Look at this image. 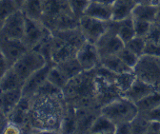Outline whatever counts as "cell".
I'll return each mask as SVG.
<instances>
[{
  "label": "cell",
  "instance_id": "cell-1",
  "mask_svg": "<svg viewBox=\"0 0 160 134\" xmlns=\"http://www.w3.org/2000/svg\"><path fill=\"white\" fill-rule=\"evenodd\" d=\"M66 109L67 104L63 95H35L31 99V132H60Z\"/></svg>",
  "mask_w": 160,
  "mask_h": 134
},
{
  "label": "cell",
  "instance_id": "cell-2",
  "mask_svg": "<svg viewBox=\"0 0 160 134\" xmlns=\"http://www.w3.org/2000/svg\"><path fill=\"white\" fill-rule=\"evenodd\" d=\"M100 112L117 126L122 123L132 122L138 115L139 110L135 103L121 96L102 106L100 108Z\"/></svg>",
  "mask_w": 160,
  "mask_h": 134
},
{
  "label": "cell",
  "instance_id": "cell-3",
  "mask_svg": "<svg viewBox=\"0 0 160 134\" xmlns=\"http://www.w3.org/2000/svg\"><path fill=\"white\" fill-rule=\"evenodd\" d=\"M46 64H48V62L45 57L37 50H29L12 65V68L24 84L25 80L30 75L44 67Z\"/></svg>",
  "mask_w": 160,
  "mask_h": 134
},
{
  "label": "cell",
  "instance_id": "cell-4",
  "mask_svg": "<svg viewBox=\"0 0 160 134\" xmlns=\"http://www.w3.org/2000/svg\"><path fill=\"white\" fill-rule=\"evenodd\" d=\"M50 34H52V31L41 20L26 16L22 41L28 50H35Z\"/></svg>",
  "mask_w": 160,
  "mask_h": 134
},
{
  "label": "cell",
  "instance_id": "cell-5",
  "mask_svg": "<svg viewBox=\"0 0 160 134\" xmlns=\"http://www.w3.org/2000/svg\"><path fill=\"white\" fill-rule=\"evenodd\" d=\"M79 29L83 33L86 41L95 44L107 31L108 22L84 14L79 18Z\"/></svg>",
  "mask_w": 160,
  "mask_h": 134
},
{
  "label": "cell",
  "instance_id": "cell-6",
  "mask_svg": "<svg viewBox=\"0 0 160 134\" xmlns=\"http://www.w3.org/2000/svg\"><path fill=\"white\" fill-rule=\"evenodd\" d=\"M26 16L22 10H18L11 14L3 23L0 29V37L21 39L25 30Z\"/></svg>",
  "mask_w": 160,
  "mask_h": 134
},
{
  "label": "cell",
  "instance_id": "cell-7",
  "mask_svg": "<svg viewBox=\"0 0 160 134\" xmlns=\"http://www.w3.org/2000/svg\"><path fill=\"white\" fill-rule=\"evenodd\" d=\"M95 45L98 50L100 58L118 54L125 47V43L120 39V37L109 28L107 31L99 38Z\"/></svg>",
  "mask_w": 160,
  "mask_h": 134
},
{
  "label": "cell",
  "instance_id": "cell-8",
  "mask_svg": "<svg viewBox=\"0 0 160 134\" xmlns=\"http://www.w3.org/2000/svg\"><path fill=\"white\" fill-rule=\"evenodd\" d=\"M28 50V48L21 39L0 37V52L4 56L10 68Z\"/></svg>",
  "mask_w": 160,
  "mask_h": 134
},
{
  "label": "cell",
  "instance_id": "cell-9",
  "mask_svg": "<svg viewBox=\"0 0 160 134\" xmlns=\"http://www.w3.org/2000/svg\"><path fill=\"white\" fill-rule=\"evenodd\" d=\"M76 59L84 71H92L100 66L101 61L96 45L88 41L77 50Z\"/></svg>",
  "mask_w": 160,
  "mask_h": 134
},
{
  "label": "cell",
  "instance_id": "cell-10",
  "mask_svg": "<svg viewBox=\"0 0 160 134\" xmlns=\"http://www.w3.org/2000/svg\"><path fill=\"white\" fill-rule=\"evenodd\" d=\"M31 99L22 96L14 108L8 115L9 122L17 125L22 129L23 133L31 132L30 127V108H31Z\"/></svg>",
  "mask_w": 160,
  "mask_h": 134
},
{
  "label": "cell",
  "instance_id": "cell-11",
  "mask_svg": "<svg viewBox=\"0 0 160 134\" xmlns=\"http://www.w3.org/2000/svg\"><path fill=\"white\" fill-rule=\"evenodd\" d=\"M52 65L53 64L48 63L29 76L22 86V96L28 98H32L34 96L39 88L47 81L49 70Z\"/></svg>",
  "mask_w": 160,
  "mask_h": 134
},
{
  "label": "cell",
  "instance_id": "cell-12",
  "mask_svg": "<svg viewBox=\"0 0 160 134\" xmlns=\"http://www.w3.org/2000/svg\"><path fill=\"white\" fill-rule=\"evenodd\" d=\"M157 89H158L156 86L145 80L140 79L136 76V79L133 81L130 89L122 93V96L136 104L138 101L142 100L143 98L148 96L149 94L154 92Z\"/></svg>",
  "mask_w": 160,
  "mask_h": 134
},
{
  "label": "cell",
  "instance_id": "cell-13",
  "mask_svg": "<svg viewBox=\"0 0 160 134\" xmlns=\"http://www.w3.org/2000/svg\"><path fill=\"white\" fill-rule=\"evenodd\" d=\"M108 28L114 31L124 43L135 36L133 18L129 16L122 20H111L108 22Z\"/></svg>",
  "mask_w": 160,
  "mask_h": 134
},
{
  "label": "cell",
  "instance_id": "cell-14",
  "mask_svg": "<svg viewBox=\"0 0 160 134\" xmlns=\"http://www.w3.org/2000/svg\"><path fill=\"white\" fill-rule=\"evenodd\" d=\"M84 14L98 19V20L109 22L112 19V6L105 5L92 0L90 1Z\"/></svg>",
  "mask_w": 160,
  "mask_h": 134
},
{
  "label": "cell",
  "instance_id": "cell-15",
  "mask_svg": "<svg viewBox=\"0 0 160 134\" xmlns=\"http://www.w3.org/2000/svg\"><path fill=\"white\" fill-rule=\"evenodd\" d=\"M157 5L152 3H137L132 10V17L137 20H144L151 23L155 22Z\"/></svg>",
  "mask_w": 160,
  "mask_h": 134
},
{
  "label": "cell",
  "instance_id": "cell-16",
  "mask_svg": "<svg viewBox=\"0 0 160 134\" xmlns=\"http://www.w3.org/2000/svg\"><path fill=\"white\" fill-rule=\"evenodd\" d=\"M22 97V89L9 91H0V108L9 115Z\"/></svg>",
  "mask_w": 160,
  "mask_h": 134
},
{
  "label": "cell",
  "instance_id": "cell-17",
  "mask_svg": "<svg viewBox=\"0 0 160 134\" xmlns=\"http://www.w3.org/2000/svg\"><path fill=\"white\" fill-rule=\"evenodd\" d=\"M136 4V0H115V2L112 4V20H122L132 16V10Z\"/></svg>",
  "mask_w": 160,
  "mask_h": 134
},
{
  "label": "cell",
  "instance_id": "cell-18",
  "mask_svg": "<svg viewBox=\"0 0 160 134\" xmlns=\"http://www.w3.org/2000/svg\"><path fill=\"white\" fill-rule=\"evenodd\" d=\"M115 130L116 125L100 112V114L93 121L89 132L97 134H111L115 133Z\"/></svg>",
  "mask_w": 160,
  "mask_h": 134
},
{
  "label": "cell",
  "instance_id": "cell-19",
  "mask_svg": "<svg viewBox=\"0 0 160 134\" xmlns=\"http://www.w3.org/2000/svg\"><path fill=\"white\" fill-rule=\"evenodd\" d=\"M100 65L105 67L106 69H110L111 71L116 74L133 71V69H132L122 61V59L118 56V54L110 55V56L104 57V58H101Z\"/></svg>",
  "mask_w": 160,
  "mask_h": 134
},
{
  "label": "cell",
  "instance_id": "cell-20",
  "mask_svg": "<svg viewBox=\"0 0 160 134\" xmlns=\"http://www.w3.org/2000/svg\"><path fill=\"white\" fill-rule=\"evenodd\" d=\"M22 86L23 81L20 79V77L12 67L6 71L2 79L0 80V91H9L17 89H22Z\"/></svg>",
  "mask_w": 160,
  "mask_h": 134
},
{
  "label": "cell",
  "instance_id": "cell-21",
  "mask_svg": "<svg viewBox=\"0 0 160 134\" xmlns=\"http://www.w3.org/2000/svg\"><path fill=\"white\" fill-rule=\"evenodd\" d=\"M44 4L45 0H25L21 10L27 17L41 20L44 11Z\"/></svg>",
  "mask_w": 160,
  "mask_h": 134
},
{
  "label": "cell",
  "instance_id": "cell-22",
  "mask_svg": "<svg viewBox=\"0 0 160 134\" xmlns=\"http://www.w3.org/2000/svg\"><path fill=\"white\" fill-rule=\"evenodd\" d=\"M55 66L60 69V71H61L69 80H71L72 78L75 77L79 73L84 71L81 66H80L79 62L77 61L76 56L73 57V58L68 59L66 61L55 64Z\"/></svg>",
  "mask_w": 160,
  "mask_h": 134
},
{
  "label": "cell",
  "instance_id": "cell-23",
  "mask_svg": "<svg viewBox=\"0 0 160 134\" xmlns=\"http://www.w3.org/2000/svg\"><path fill=\"white\" fill-rule=\"evenodd\" d=\"M159 105H160V91L158 89L149 94L148 96H146L145 98L136 103V106L140 113H146Z\"/></svg>",
  "mask_w": 160,
  "mask_h": 134
},
{
  "label": "cell",
  "instance_id": "cell-24",
  "mask_svg": "<svg viewBox=\"0 0 160 134\" xmlns=\"http://www.w3.org/2000/svg\"><path fill=\"white\" fill-rule=\"evenodd\" d=\"M48 80L61 90L65 88V86L69 82V79L61 71H60V69L55 65H52L49 70Z\"/></svg>",
  "mask_w": 160,
  "mask_h": 134
},
{
  "label": "cell",
  "instance_id": "cell-25",
  "mask_svg": "<svg viewBox=\"0 0 160 134\" xmlns=\"http://www.w3.org/2000/svg\"><path fill=\"white\" fill-rule=\"evenodd\" d=\"M18 10L21 9L14 0H0V29L6 19Z\"/></svg>",
  "mask_w": 160,
  "mask_h": 134
},
{
  "label": "cell",
  "instance_id": "cell-26",
  "mask_svg": "<svg viewBox=\"0 0 160 134\" xmlns=\"http://www.w3.org/2000/svg\"><path fill=\"white\" fill-rule=\"evenodd\" d=\"M136 79V74L134 71L125 72V73H120L116 74L115 76V85L118 88V89L121 91V93L125 92L127 89H130L133 81Z\"/></svg>",
  "mask_w": 160,
  "mask_h": 134
},
{
  "label": "cell",
  "instance_id": "cell-27",
  "mask_svg": "<svg viewBox=\"0 0 160 134\" xmlns=\"http://www.w3.org/2000/svg\"><path fill=\"white\" fill-rule=\"evenodd\" d=\"M145 45H146V38L135 35L131 40L125 43V48L130 50L139 57H142L144 55Z\"/></svg>",
  "mask_w": 160,
  "mask_h": 134
},
{
  "label": "cell",
  "instance_id": "cell-28",
  "mask_svg": "<svg viewBox=\"0 0 160 134\" xmlns=\"http://www.w3.org/2000/svg\"><path fill=\"white\" fill-rule=\"evenodd\" d=\"M72 13L78 19L84 15V12L90 3V0H67Z\"/></svg>",
  "mask_w": 160,
  "mask_h": 134
},
{
  "label": "cell",
  "instance_id": "cell-29",
  "mask_svg": "<svg viewBox=\"0 0 160 134\" xmlns=\"http://www.w3.org/2000/svg\"><path fill=\"white\" fill-rule=\"evenodd\" d=\"M118 56L132 69H134V68L136 67V65L138 64V62L140 60V57L138 55H136L135 53H133L130 50L126 49L125 47L121 51L118 53Z\"/></svg>",
  "mask_w": 160,
  "mask_h": 134
},
{
  "label": "cell",
  "instance_id": "cell-30",
  "mask_svg": "<svg viewBox=\"0 0 160 134\" xmlns=\"http://www.w3.org/2000/svg\"><path fill=\"white\" fill-rule=\"evenodd\" d=\"M151 22L148 21H144V20H137V19H133V26H134V31H135V35L136 36H140V37H144L146 38V36L148 35L151 27H152Z\"/></svg>",
  "mask_w": 160,
  "mask_h": 134
},
{
  "label": "cell",
  "instance_id": "cell-31",
  "mask_svg": "<svg viewBox=\"0 0 160 134\" xmlns=\"http://www.w3.org/2000/svg\"><path fill=\"white\" fill-rule=\"evenodd\" d=\"M144 55L160 59V43L146 39Z\"/></svg>",
  "mask_w": 160,
  "mask_h": 134
},
{
  "label": "cell",
  "instance_id": "cell-32",
  "mask_svg": "<svg viewBox=\"0 0 160 134\" xmlns=\"http://www.w3.org/2000/svg\"><path fill=\"white\" fill-rule=\"evenodd\" d=\"M146 39L160 43V23L153 22L152 24L151 30H150L148 35L146 36Z\"/></svg>",
  "mask_w": 160,
  "mask_h": 134
},
{
  "label": "cell",
  "instance_id": "cell-33",
  "mask_svg": "<svg viewBox=\"0 0 160 134\" xmlns=\"http://www.w3.org/2000/svg\"><path fill=\"white\" fill-rule=\"evenodd\" d=\"M140 113V112H139ZM148 119V120H152V121H158L160 122V105L153 108L152 109L149 110L146 113H141Z\"/></svg>",
  "mask_w": 160,
  "mask_h": 134
},
{
  "label": "cell",
  "instance_id": "cell-34",
  "mask_svg": "<svg viewBox=\"0 0 160 134\" xmlns=\"http://www.w3.org/2000/svg\"><path fill=\"white\" fill-rule=\"evenodd\" d=\"M115 133L118 134H130L132 133V124L131 122H127V123H122V124H119L116 126V130Z\"/></svg>",
  "mask_w": 160,
  "mask_h": 134
},
{
  "label": "cell",
  "instance_id": "cell-35",
  "mask_svg": "<svg viewBox=\"0 0 160 134\" xmlns=\"http://www.w3.org/2000/svg\"><path fill=\"white\" fill-rule=\"evenodd\" d=\"M18 133H23L22 129L17 125H15L12 122H9L4 130V134H18Z\"/></svg>",
  "mask_w": 160,
  "mask_h": 134
},
{
  "label": "cell",
  "instance_id": "cell-36",
  "mask_svg": "<svg viewBox=\"0 0 160 134\" xmlns=\"http://www.w3.org/2000/svg\"><path fill=\"white\" fill-rule=\"evenodd\" d=\"M8 123H9L8 115L2 110V108H0V134L1 133L4 134V130H5Z\"/></svg>",
  "mask_w": 160,
  "mask_h": 134
},
{
  "label": "cell",
  "instance_id": "cell-37",
  "mask_svg": "<svg viewBox=\"0 0 160 134\" xmlns=\"http://www.w3.org/2000/svg\"><path fill=\"white\" fill-rule=\"evenodd\" d=\"M147 133H160V122L149 120Z\"/></svg>",
  "mask_w": 160,
  "mask_h": 134
},
{
  "label": "cell",
  "instance_id": "cell-38",
  "mask_svg": "<svg viewBox=\"0 0 160 134\" xmlns=\"http://www.w3.org/2000/svg\"><path fill=\"white\" fill-rule=\"evenodd\" d=\"M10 69L6 59L4 58V56L2 55V53L0 52V80L2 79V77L4 76V74L6 73V71Z\"/></svg>",
  "mask_w": 160,
  "mask_h": 134
},
{
  "label": "cell",
  "instance_id": "cell-39",
  "mask_svg": "<svg viewBox=\"0 0 160 134\" xmlns=\"http://www.w3.org/2000/svg\"><path fill=\"white\" fill-rule=\"evenodd\" d=\"M94 1L100 2V3H102V4H105V5H111V6H112V4L115 2V0H94Z\"/></svg>",
  "mask_w": 160,
  "mask_h": 134
},
{
  "label": "cell",
  "instance_id": "cell-40",
  "mask_svg": "<svg viewBox=\"0 0 160 134\" xmlns=\"http://www.w3.org/2000/svg\"><path fill=\"white\" fill-rule=\"evenodd\" d=\"M157 5V12H156V18H155V22L160 23V2L156 4Z\"/></svg>",
  "mask_w": 160,
  "mask_h": 134
},
{
  "label": "cell",
  "instance_id": "cell-41",
  "mask_svg": "<svg viewBox=\"0 0 160 134\" xmlns=\"http://www.w3.org/2000/svg\"><path fill=\"white\" fill-rule=\"evenodd\" d=\"M14 1L16 2V4L19 6V8L21 9V7H22V5L24 4V2H25V0H14Z\"/></svg>",
  "mask_w": 160,
  "mask_h": 134
},
{
  "label": "cell",
  "instance_id": "cell-42",
  "mask_svg": "<svg viewBox=\"0 0 160 134\" xmlns=\"http://www.w3.org/2000/svg\"><path fill=\"white\" fill-rule=\"evenodd\" d=\"M90 1H92V0H90Z\"/></svg>",
  "mask_w": 160,
  "mask_h": 134
}]
</instances>
